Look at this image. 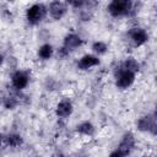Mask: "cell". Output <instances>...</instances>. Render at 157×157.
<instances>
[{"instance_id":"cell-1","label":"cell","mask_w":157,"mask_h":157,"mask_svg":"<svg viewBox=\"0 0 157 157\" xmlns=\"http://www.w3.org/2000/svg\"><path fill=\"white\" fill-rule=\"evenodd\" d=\"M132 1L130 0H113L108 4L107 10L112 17H124L132 11Z\"/></svg>"},{"instance_id":"cell-2","label":"cell","mask_w":157,"mask_h":157,"mask_svg":"<svg viewBox=\"0 0 157 157\" xmlns=\"http://www.w3.org/2000/svg\"><path fill=\"white\" fill-rule=\"evenodd\" d=\"M48 7L44 4H33L26 10V20L31 26L39 25L47 16Z\"/></svg>"},{"instance_id":"cell-3","label":"cell","mask_w":157,"mask_h":157,"mask_svg":"<svg viewBox=\"0 0 157 157\" xmlns=\"http://www.w3.org/2000/svg\"><path fill=\"white\" fill-rule=\"evenodd\" d=\"M82 44H83V40H82V38H81L78 34H76V33H67V34L64 37L63 45H61V48L59 49L58 55H59L60 58H65V56H67L71 52H74L75 49L80 48Z\"/></svg>"},{"instance_id":"cell-4","label":"cell","mask_w":157,"mask_h":157,"mask_svg":"<svg viewBox=\"0 0 157 157\" xmlns=\"http://www.w3.org/2000/svg\"><path fill=\"white\" fill-rule=\"evenodd\" d=\"M135 77H136V74L124 69L120 65L119 67H117V71H115V86L120 90H126L135 82Z\"/></svg>"},{"instance_id":"cell-5","label":"cell","mask_w":157,"mask_h":157,"mask_svg":"<svg viewBox=\"0 0 157 157\" xmlns=\"http://www.w3.org/2000/svg\"><path fill=\"white\" fill-rule=\"evenodd\" d=\"M136 128L141 132H148L151 135H156L157 131V120H156V114L150 113L144 117H141L136 121Z\"/></svg>"},{"instance_id":"cell-6","label":"cell","mask_w":157,"mask_h":157,"mask_svg":"<svg viewBox=\"0 0 157 157\" xmlns=\"http://www.w3.org/2000/svg\"><path fill=\"white\" fill-rule=\"evenodd\" d=\"M128 37L134 47H141L145 43H147V40H148V33L146 32V29H144L141 27L130 28L128 31Z\"/></svg>"},{"instance_id":"cell-7","label":"cell","mask_w":157,"mask_h":157,"mask_svg":"<svg viewBox=\"0 0 157 157\" xmlns=\"http://www.w3.org/2000/svg\"><path fill=\"white\" fill-rule=\"evenodd\" d=\"M67 9H69L67 2H64V1H52L49 4V7H48V13H49V16L53 20L59 21V20H61L66 15Z\"/></svg>"},{"instance_id":"cell-8","label":"cell","mask_w":157,"mask_h":157,"mask_svg":"<svg viewBox=\"0 0 157 157\" xmlns=\"http://www.w3.org/2000/svg\"><path fill=\"white\" fill-rule=\"evenodd\" d=\"M29 83V75L27 71L23 70H16L11 75V85L15 90L22 91L25 90Z\"/></svg>"},{"instance_id":"cell-9","label":"cell","mask_w":157,"mask_h":157,"mask_svg":"<svg viewBox=\"0 0 157 157\" xmlns=\"http://www.w3.org/2000/svg\"><path fill=\"white\" fill-rule=\"evenodd\" d=\"M135 145H136V140H135V136L131 131H128L123 135L119 145H118V150L121 151L123 153H125L126 156H129L131 153V151L135 148Z\"/></svg>"},{"instance_id":"cell-10","label":"cell","mask_w":157,"mask_h":157,"mask_svg":"<svg viewBox=\"0 0 157 157\" xmlns=\"http://www.w3.org/2000/svg\"><path fill=\"white\" fill-rule=\"evenodd\" d=\"M74 112V105L72 102L67 98L61 99L56 105H55V115L60 119H65L69 118Z\"/></svg>"},{"instance_id":"cell-11","label":"cell","mask_w":157,"mask_h":157,"mask_svg":"<svg viewBox=\"0 0 157 157\" xmlns=\"http://www.w3.org/2000/svg\"><path fill=\"white\" fill-rule=\"evenodd\" d=\"M101 64V60L97 55L93 54H85L82 55L77 61V69L80 70H90L92 67H96Z\"/></svg>"},{"instance_id":"cell-12","label":"cell","mask_w":157,"mask_h":157,"mask_svg":"<svg viewBox=\"0 0 157 157\" xmlns=\"http://www.w3.org/2000/svg\"><path fill=\"white\" fill-rule=\"evenodd\" d=\"M76 132L83 136H92L94 134V125L91 121H82L76 125Z\"/></svg>"},{"instance_id":"cell-13","label":"cell","mask_w":157,"mask_h":157,"mask_svg":"<svg viewBox=\"0 0 157 157\" xmlns=\"http://www.w3.org/2000/svg\"><path fill=\"white\" fill-rule=\"evenodd\" d=\"M37 54H38V58H40L42 60H49L54 54V48L52 44L44 43L38 48Z\"/></svg>"},{"instance_id":"cell-14","label":"cell","mask_w":157,"mask_h":157,"mask_svg":"<svg viewBox=\"0 0 157 157\" xmlns=\"http://www.w3.org/2000/svg\"><path fill=\"white\" fill-rule=\"evenodd\" d=\"M121 66H123L124 69H126V70L134 72V74L139 72V70H140V63H139L135 58H131V56L126 58V59L123 61Z\"/></svg>"},{"instance_id":"cell-15","label":"cell","mask_w":157,"mask_h":157,"mask_svg":"<svg viewBox=\"0 0 157 157\" xmlns=\"http://www.w3.org/2000/svg\"><path fill=\"white\" fill-rule=\"evenodd\" d=\"M6 145L10 147H20L23 144V139L20 134H9L5 137Z\"/></svg>"},{"instance_id":"cell-16","label":"cell","mask_w":157,"mask_h":157,"mask_svg":"<svg viewBox=\"0 0 157 157\" xmlns=\"http://www.w3.org/2000/svg\"><path fill=\"white\" fill-rule=\"evenodd\" d=\"M91 48H92V52L94 54H97V55H103V54H105L108 52V44L104 43V42H102V40L93 42V44H92Z\"/></svg>"},{"instance_id":"cell-17","label":"cell","mask_w":157,"mask_h":157,"mask_svg":"<svg viewBox=\"0 0 157 157\" xmlns=\"http://www.w3.org/2000/svg\"><path fill=\"white\" fill-rule=\"evenodd\" d=\"M17 105V101L13 97H6L4 101V107L6 109H13Z\"/></svg>"},{"instance_id":"cell-18","label":"cell","mask_w":157,"mask_h":157,"mask_svg":"<svg viewBox=\"0 0 157 157\" xmlns=\"http://www.w3.org/2000/svg\"><path fill=\"white\" fill-rule=\"evenodd\" d=\"M108 157H128L125 153H123L121 151H119L118 148H115L114 151H112L110 153H109V156Z\"/></svg>"},{"instance_id":"cell-19","label":"cell","mask_w":157,"mask_h":157,"mask_svg":"<svg viewBox=\"0 0 157 157\" xmlns=\"http://www.w3.org/2000/svg\"><path fill=\"white\" fill-rule=\"evenodd\" d=\"M2 63H4V55H2V54H0V66L2 65Z\"/></svg>"},{"instance_id":"cell-20","label":"cell","mask_w":157,"mask_h":157,"mask_svg":"<svg viewBox=\"0 0 157 157\" xmlns=\"http://www.w3.org/2000/svg\"><path fill=\"white\" fill-rule=\"evenodd\" d=\"M56 157H65V156H64V155H58Z\"/></svg>"},{"instance_id":"cell-21","label":"cell","mask_w":157,"mask_h":157,"mask_svg":"<svg viewBox=\"0 0 157 157\" xmlns=\"http://www.w3.org/2000/svg\"><path fill=\"white\" fill-rule=\"evenodd\" d=\"M1 142H2V139H1V136H0V146H1Z\"/></svg>"}]
</instances>
